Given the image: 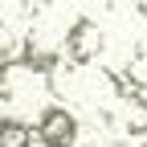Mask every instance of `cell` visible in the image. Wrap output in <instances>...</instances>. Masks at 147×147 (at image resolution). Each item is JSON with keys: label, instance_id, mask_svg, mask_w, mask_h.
<instances>
[{"label": "cell", "instance_id": "cell-1", "mask_svg": "<svg viewBox=\"0 0 147 147\" xmlns=\"http://www.w3.org/2000/svg\"><path fill=\"white\" fill-rule=\"evenodd\" d=\"M102 49H106V33H102V25L94 21V16H78V21L61 33V53H65V61H74V65L98 61Z\"/></svg>", "mask_w": 147, "mask_h": 147}, {"label": "cell", "instance_id": "cell-2", "mask_svg": "<svg viewBox=\"0 0 147 147\" xmlns=\"http://www.w3.org/2000/svg\"><path fill=\"white\" fill-rule=\"evenodd\" d=\"M37 143L41 147H78V135H82V119L74 115L69 106H45L37 115Z\"/></svg>", "mask_w": 147, "mask_h": 147}, {"label": "cell", "instance_id": "cell-3", "mask_svg": "<svg viewBox=\"0 0 147 147\" xmlns=\"http://www.w3.org/2000/svg\"><path fill=\"white\" fill-rule=\"evenodd\" d=\"M37 131L25 123V119H16V115H0V147H33Z\"/></svg>", "mask_w": 147, "mask_h": 147}, {"label": "cell", "instance_id": "cell-4", "mask_svg": "<svg viewBox=\"0 0 147 147\" xmlns=\"http://www.w3.org/2000/svg\"><path fill=\"white\" fill-rule=\"evenodd\" d=\"M119 74H123V82L131 86V90H143V94H147V49H135L131 57L123 61Z\"/></svg>", "mask_w": 147, "mask_h": 147}, {"label": "cell", "instance_id": "cell-5", "mask_svg": "<svg viewBox=\"0 0 147 147\" xmlns=\"http://www.w3.org/2000/svg\"><path fill=\"white\" fill-rule=\"evenodd\" d=\"M16 49H21V37L12 33L8 21H0V61H12V57H16Z\"/></svg>", "mask_w": 147, "mask_h": 147}, {"label": "cell", "instance_id": "cell-6", "mask_svg": "<svg viewBox=\"0 0 147 147\" xmlns=\"http://www.w3.org/2000/svg\"><path fill=\"white\" fill-rule=\"evenodd\" d=\"M21 12L29 16V21H37V16H49V12H53V0H21Z\"/></svg>", "mask_w": 147, "mask_h": 147}, {"label": "cell", "instance_id": "cell-7", "mask_svg": "<svg viewBox=\"0 0 147 147\" xmlns=\"http://www.w3.org/2000/svg\"><path fill=\"white\" fill-rule=\"evenodd\" d=\"M82 147H98V143H82Z\"/></svg>", "mask_w": 147, "mask_h": 147}, {"label": "cell", "instance_id": "cell-8", "mask_svg": "<svg viewBox=\"0 0 147 147\" xmlns=\"http://www.w3.org/2000/svg\"><path fill=\"white\" fill-rule=\"evenodd\" d=\"M135 4H139V0H135Z\"/></svg>", "mask_w": 147, "mask_h": 147}]
</instances>
